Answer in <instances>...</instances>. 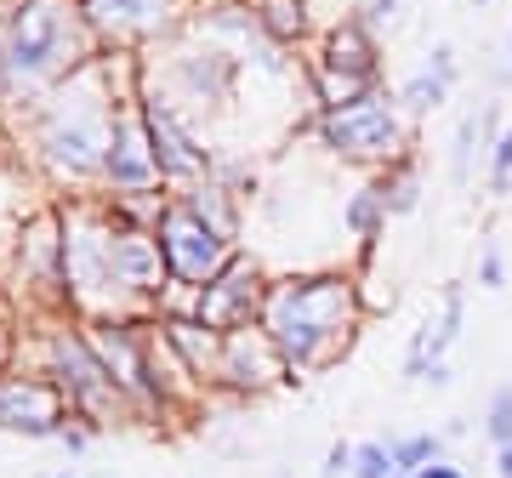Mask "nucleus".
Returning <instances> with one entry per match:
<instances>
[{
	"instance_id": "nucleus-1",
	"label": "nucleus",
	"mask_w": 512,
	"mask_h": 478,
	"mask_svg": "<svg viewBox=\"0 0 512 478\" xmlns=\"http://www.w3.org/2000/svg\"><path fill=\"white\" fill-rule=\"evenodd\" d=\"M143 57L131 52H97L86 69H74L29 120H23V148L35 171L63 194H97L103 188V160H109V126L114 103L131 86Z\"/></svg>"
},
{
	"instance_id": "nucleus-2",
	"label": "nucleus",
	"mask_w": 512,
	"mask_h": 478,
	"mask_svg": "<svg viewBox=\"0 0 512 478\" xmlns=\"http://www.w3.org/2000/svg\"><path fill=\"white\" fill-rule=\"evenodd\" d=\"M365 274L353 268H308V274H274L262 296V331L291 365V376H319L336 359H348L370 319Z\"/></svg>"
},
{
	"instance_id": "nucleus-3",
	"label": "nucleus",
	"mask_w": 512,
	"mask_h": 478,
	"mask_svg": "<svg viewBox=\"0 0 512 478\" xmlns=\"http://www.w3.org/2000/svg\"><path fill=\"white\" fill-rule=\"evenodd\" d=\"M97 57L80 0H0V120L18 131L46 97Z\"/></svg>"
},
{
	"instance_id": "nucleus-4",
	"label": "nucleus",
	"mask_w": 512,
	"mask_h": 478,
	"mask_svg": "<svg viewBox=\"0 0 512 478\" xmlns=\"http://www.w3.org/2000/svg\"><path fill=\"white\" fill-rule=\"evenodd\" d=\"M18 365L46 370L63 387L69 416L80 427H92V433H114V427L137 422L126 405V393L114 387L109 365H103V353H97L92 331H86V319H74V313H29Z\"/></svg>"
},
{
	"instance_id": "nucleus-5",
	"label": "nucleus",
	"mask_w": 512,
	"mask_h": 478,
	"mask_svg": "<svg viewBox=\"0 0 512 478\" xmlns=\"http://www.w3.org/2000/svg\"><path fill=\"white\" fill-rule=\"evenodd\" d=\"M296 131H308L330 160L365 171V177L387 171L404 154H416V120L399 109L393 86L359 97V103H342V109H308Z\"/></svg>"
},
{
	"instance_id": "nucleus-6",
	"label": "nucleus",
	"mask_w": 512,
	"mask_h": 478,
	"mask_svg": "<svg viewBox=\"0 0 512 478\" xmlns=\"http://www.w3.org/2000/svg\"><path fill=\"white\" fill-rule=\"evenodd\" d=\"M63 205V291L74 319H143L114 285L109 262V205L103 194H57Z\"/></svg>"
},
{
	"instance_id": "nucleus-7",
	"label": "nucleus",
	"mask_w": 512,
	"mask_h": 478,
	"mask_svg": "<svg viewBox=\"0 0 512 478\" xmlns=\"http://www.w3.org/2000/svg\"><path fill=\"white\" fill-rule=\"evenodd\" d=\"M387 46L370 35L359 12L330 18L313 46H302V86H308V109H342L359 97L387 86Z\"/></svg>"
},
{
	"instance_id": "nucleus-8",
	"label": "nucleus",
	"mask_w": 512,
	"mask_h": 478,
	"mask_svg": "<svg viewBox=\"0 0 512 478\" xmlns=\"http://www.w3.org/2000/svg\"><path fill=\"white\" fill-rule=\"evenodd\" d=\"M148 74H154L160 92L194 120V114H217V109L234 103L239 80H245V52L211 40L205 29H194V18H188L183 35L148 57Z\"/></svg>"
},
{
	"instance_id": "nucleus-9",
	"label": "nucleus",
	"mask_w": 512,
	"mask_h": 478,
	"mask_svg": "<svg viewBox=\"0 0 512 478\" xmlns=\"http://www.w3.org/2000/svg\"><path fill=\"white\" fill-rule=\"evenodd\" d=\"M154 239H160L165 274L177 291H200L205 279H217L234 262V251H245L234 234H222L211 217H200L183 194H165L160 217H154Z\"/></svg>"
},
{
	"instance_id": "nucleus-10",
	"label": "nucleus",
	"mask_w": 512,
	"mask_h": 478,
	"mask_svg": "<svg viewBox=\"0 0 512 478\" xmlns=\"http://www.w3.org/2000/svg\"><path fill=\"white\" fill-rule=\"evenodd\" d=\"M137 109H143V126H148V148H154V166H160V183L177 194V188H194L211 177L217 166V148L200 137V126L188 120L171 97L160 92V80L148 74L143 63V86H137Z\"/></svg>"
},
{
	"instance_id": "nucleus-11",
	"label": "nucleus",
	"mask_w": 512,
	"mask_h": 478,
	"mask_svg": "<svg viewBox=\"0 0 512 478\" xmlns=\"http://www.w3.org/2000/svg\"><path fill=\"white\" fill-rule=\"evenodd\" d=\"M80 18L92 29L97 52L154 57L188 29L194 0H80Z\"/></svg>"
},
{
	"instance_id": "nucleus-12",
	"label": "nucleus",
	"mask_w": 512,
	"mask_h": 478,
	"mask_svg": "<svg viewBox=\"0 0 512 478\" xmlns=\"http://www.w3.org/2000/svg\"><path fill=\"white\" fill-rule=\"evenodd\" d=\"M12 296L23 313H69L63 291V205L46 200L40 211L18 222V245H12Z\"/></svg>"
},
{
	"instance_id": "nucleus-13",
	"label": "nucleus",
	"mask_w": 512,
	"mask_h": 478,
	"mask_svg": "<svg viewBox=\"0 0 512 478\" xmlns=\"http://www.w3.org/2000/svg\"><path fill=\"white\" fill-rule=\"evenodd\" d=\"M148 63V57H143ZM137 86H143V69L131 74V86L114 103V126H109V160H103V188L109 200H131V194H171L160 183V166H154V148H148V126L143 109H137Z\"/></svg>"
},
{
	"instance_id": "nucleus-14",
	"label": "nucleus",
	"mask_w": 512,
	"mask_h": 478,
	"mask_svg": "<svg viewBox=\"0 0 512 478\" xmlns=\"http://www.w3.org/2000/svg\"><path fill=\"white\" fill-rule=\"evenodd\" d=\"M69 399L63 387L35 365L0 370V433L23 444H57V433L69 427Z\"/></svg>"
},
{
	"instance_id": "nucleus-15",
	"label": "nucleus",
	"mask_w": 512,
	"mask_h": 478,
	"mask_svg": "<svg viewBox=\"0 0 512 478\" xmlns=\"http://www.w3.org/2000/svg\"><path fill=\"white\" fill-rule=\"evenodd\" d=\"M268 268L251 257V251H234V262L222 268L217 279H205L200 291H194V302H188V313H200L211 331H251L256 319H262V296H268Z\"/></svg>"
},
{
	"instance_id": "nucleus-16",
	"label": "nucleus",
	"mask_w": 512,
	"mask_h": 478,
	"mask_svg": "<svg viewBox=\"0 0 512 478\" xmlns=\"http://www.w3.org/2000/svg\"><path fill=\"white\" fill-rule=\"evenodd\" d=\"M217 387H222V393H234L239 405H245V399H268V393L296 387V376H291V365L279 359V348L268 342V331L251 325V331H228V336H222Z\"/></svg>"
},
{
	"instance_id": "nucleus-17",
	"label": "nucleus",
	"mask_w": 512,
	"mask_h": 478,
	"mask_svg": "<svg viewBox=\"0 0 512 478\" xmlns=\"http://www.w3.org/2000/svg\"><path fill=\"white\" fill-rule=\"evenodd\" d=\"M461 325H467V285L461 279H450L439 296V313H427L416 331H410V342H404V359H399V376L410 387L427 382V370L444 365L450 359V348L461 342Z\"/></svg>"
},
{
	"instance_id": "nucleus-18",
	"label": "nucleus",
	"mask_w": 512,
	"mask_h": 478,
	"mask_svg": "<svg viewBox=\"0 0 512 478\" xmlns=\"http://www.w3.org/2000/svg\"><path fill=\"white\" fill-rule=\"evenodd\" d=\"M154 331H160L165 353L183 365V376L194 387H217V370H222V331H211L200 313H148Z\"/></svg>"
},
{
	"instance_id": "nucleus-19",
	"label": "nucleus",
	"mask_w": 512,
	"mask_h": 478,
	"mask_svg": "<svg viewBox=\"0 0 512 478\" xmlns=\"http://www.w3.org/2000/svg\"><path fill=\"white\" fill-rule=\"evenodd\" d=\"M495 137H501V97H484V103L467 109L456 120V131H450V160H444L450 188H473V177L484 171V160H490Z\"/></svg>"
},
{
	"instance_id": "nucleus-20",
	"label": "nucleus",
	"mask_w": 512,
	"mask_h": 478,
	"mask_svg": "<svg viewBox=\"0 0 512 478\" xmlns=\"http://www.w3.org/2000/svg\"><path fill=\"white\" fill-rule=\"evenodd\" d=\"M251 18H256V35L279 46V52H302L325 29L313 18V0H251Z\"/></svg>"
},
{
	"instance_id": "nucleus-21",
	"label": "nucleus",
	"mask_w": 512,
	"mask_h": 478,
	"mask_svg": "<svg viewBox=\"0 0 512 478\" xmlns=\"http://www.w3.org/2000/svg\"><path fill=\"white\" fill-rule=\"evenodd\" d=\"M387 222H393V217H387V205H382V188H376V177H365V183L342 200V228H348V239L359 245V262L376 257Z\"/></svg>"
},
{
	"instance_id": "nucleus-22",
	"label": "nucleus",
	"mask_w": 512,
	"mask_h": 478,
	"mask_svg": "<svg viewBox=\"0 0 512 478\" xmlns=\"http://www.w3.org/2000/svg\"><path fill=\"white\" fill-rule=\"evenodd\" d=\"M376 188H382L387 217H416L421 200H427V171H421V154H404L387 171H376Z\"/></svg>"
},
{
	"instance_id": "nucleus-23",
	"label": "nucleus",
	"mask_w": 512,
	"mask_h": 478,
	"mask_svg": "<svg viewBox=\"0 0 512 478\" xmlns=\"http://www.w3.org/2000/svg\"><path fill=\"white\" fill-rule=\"evenodd\" d=\"M393 97H399V109L410 114V120H427V114H439L444 103H450V97H456V86H450V80H439V74L433 69H410L399 80V86H393Z\"/></svg>"
},
{
	"instance_id": "nucleus-24",
	"label": "nucleus",
	"mask_w": 512,
	"mask_h": 478,
	"mask_svg": "<svg viewBox=\"0 0 512 478\" xmlns=\"http://www.w3.org/2000/svg\"><path fill=\"white\" fill-rule=\"evenodd\" d=\"M393 444V473L410 478L416 467H427V461H444V433H433V427H421V433H399V439H387Z\"/></svg>"
},
{
	"instance_id": "nucleus-25",
	"label": "nucleus",
	"mask_w": 512,
	"mask_h": 478,
	"mask_svg": "<svg viewBox=\"0 0 512 478\" xmlns=\"http://www.w3.org/2000/svg\"><path fill=\"white\" fill-rule=\"evenodd\" d=\"M23 331H29V313L12 296V285H0V370H12L23 359Z\"/></svg>"
},
{
	"instance_id": "nucleus-26",
	"label": "nucleus",
	"mask_w": 512,
	"mask_h": 478,
	"mask_svg": "<svg viewBox=\"0 0 512 478\" xmlns=\"http://www.w3.org/2000/svg\"><path fill=\"white\" fill-rule=\"evenodd\" d=\"M478 427H484L490 450L512 444V382H495V387H490V399H484V416H478Z\"/></svg>"
},
{
	"instance_id": "nucleus-27",
	"label": "nucleus",
	"mask_w": 512,
	"mask_h": 478,
	"mask_svg": "<svg viewBox=\"0 0 512 478\" xmlns=\"http://www.w3.org/2000/svg\"><path fill=\"white\" fill-rule=\"evenodd\" d=\"M484 194H490V200H507L512 194V126H501V137L490 143V160H484Z\"/></svg>"
},
{
	"instance_id": "nucleus-28",
	"label": "nucleus",
	"mask_w": 512,
	"mask_h": 478,
	"mask_svg": "<svg viewBox=\"0 0 512 478\" xmlns=\"http://www.w3.org/2000/svg\"><path fill=\"white\" fill-rule=\"evenodd\" d=\"M353 12H359V23H365L370 35L382 40H393L404 29V12H410V6H404V0H359V6H353Z\"/></svg>"
},
{
	"instance_id": "nucleus-29",
	"label": "nucleus",
	"mask_w": 512,
	"mask_h": 478,
	"mask_svg": "<svg viewBox=\"0 0 512 478\" xmlns=\"http://www.w3.org/2000/svg\"><path fill=\"white\" fill-rule=\"evenodd\" d=\"M353 478H399L393 473V444L387 439H359L353 444Z\"/></svg>"
},
{
	"instance_id": "nucleus-30",
	"label": "nucleus",
	"mask_w": 512,
	"mask_h": 478,
	"mask_svg": "<svg viewBox=\"0 0 512 478\" xmlns=\"http://www.w3.org/2000/svg\"><path fill=\"white\" fill-rule=\"evenodd\" d=\"M507 285V251H501V239H478V291H501Z\"/></svg>"
},
{
	"instance_id": "nucleus-31",
	"label": "nucleus",
	"mask_w": 512,
	"mask_h": 478,
	"mask_svg": "<svg viewBox=\"0 0 512 478\" xmlns=\"http://www.w3.org/2000/svg\"><path fill=\"white\" fill-rule=\"evenodd\" d=\"M421 69H433L439 80L461 86V52H456V40H433V46H427V57H421Z\"/></svg>"
},
{
	"instance_id": "nucleus-32",
	"label": "nucleus",
	"mask_w": 512,
	"mask_h": 478,
	"mask_svg": "<svg viewBox=\"0 0 512 478\" xmlns=\"http://www.w3.org/2000/svg\"><path fill=\"white\" fill-rule=\"evenodd\" d=\"M319 478H353V439H336V444H330Z\"/></svg>"
},
{
	"instance_id": "nucleus-33",
	"label": "nucleus",
	"mask_w": 512,
	"mask_h": 478,
	"mask_svg": "<svg viewBox=\"0 0 512 478\" xmlns=\"http://www.w3.org/2000/svg\"><path fill=\"white\" fill-rule=\"evenodd\" d=\"M92 427H80V422H69L63 427V433H57V450H69V456H86V450H92Z\"/></svg>"
},
{
	"instance_id": "nucleus-34",
	"label": "nucleus",
	"mask_w": 512,
	"mask_h": 478,
	"mask_svg": "<svg viewBox=\"0 0 512 478\" xmlns=\"http://www.w3.org/2000/svg\"><path fill=\"white\" fill-rule=\"evenodd\" d=\"M410 478H467V467H461V461H450V456H444V461H427V467H416V473H410Z\"/></svg>"
},
{
	"instance_id": "nucleus-35",
	"label": "nucleus",
	"mask_w": 512,
	"mask_h": 478,
	"mask_svg": "<svg viewBox=\"0 0 512 478\" xmlns=\"http://www.w3.org/2000/svg\"><path fill=\"white\" fill-rule=\"evenodd\" d=\"M495 86H501V92L512 86V29H507V40H501V63H495Z\"/></svg>"
},
{
	"instance_id": "nucleus-36",
	"label": "nucleus",
	"mask_w": 512,
	"mask_h": 478,
	"mask_svg": "<svg viewBox=\"0 0 512 478\" xmlns=\"http://www.w3.org/2000/svg\"><path fill=\"white\" fill-rule=\"evenodd\" d=\"M450 382H456V365L444 359V365H433V370H427V382H421V387H450Z\"/></svg>"
},
{
	"instance_id": "nucleus-37",
	"label": "nucleus",
	"mask_w": 512,
	"mask_h": 478,
	"mask_svg": "<svg viewBox=\"0 0 512 478\" xmlns=\"http://www.w3.org/2000/svg\"><path fill=\"white\" fill-rule=\"evenodd\" d=\"M490 467H495V478H512V444H501V450H490Z\"/></svg>"
},
{
	"instance_id": "nucleus-38",
	"label": "nucleus",
	"mask_w": 512,
	"mask_h": 478,
	"mask_svg": "<svg viewBox=\"0 0 512 478\" xmlns=\"http://www.w3.org/2000/svg\"><path fill=\"white\" fill-rule=\"evenodd\" d=\"M490 6H495V0H473V12H490Z\"/></svg>"
},
{
	"instance_id": "nucleus-39",
	"label": "nucleus",
	"mask_w": 512,
	"mask_h": 478,
	"mask_svg": "<svg viewBox=\"0 0 512 478\" xmlns=\"http://www.w3.org/2000/svg\"><path fill=\"white\" fill-rule=\"evenodd\" d=\"M57 478H80V473H69V467H63V473H57Z\"/></svg>"
},
{
	"instance_id": "nucleus-40",
	"label": "nucleus",
	"mask_w": 512,
	"mask_h": 478,
	"mask_svg": "<svg viewBox=\"0 0 512 478\" xmlns=\"http://www.w3.org/2000/svg\"><path fill=\"white\" fill-rule=\"evenodd\" d=\"M35 478H57V473H35Z\"/></svg>"
},
{
	"instance_id": "nucleus-41",
	"label": "nucleus",
	"mask_w": 512,
	"mask_h": 478,
	"mask_svg": "<svg viewBox=\"0 0 512 478\" xmlns=\"http://www.w3.org/2000/svg\"><path fill=\"white\" fill-rule=\"evenodd\" d=\"M194 6H200V0H194ZM205 6H211V0H205Z\"/></svg>"
},
{
	"instance_id": "nucleus-42",
	"label": "nucleus",
	"mask_w": 512,
	"mask_h": 478,
	"mask_svg": "<svg viewBox=\"0 0 512 478\" xmlns=\"http://www.w3.org/2000/svg\"><path fill=\"white\" fill-rule=\"evenodd\" d=\"M0 131H6V120H0Z\"/></svg>"
}]
</instances>
